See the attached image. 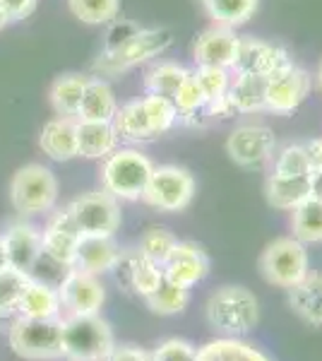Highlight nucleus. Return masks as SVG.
<instances>
[{
  "label": "nucleus",
  "mask_w": 322,
  "mask_h": 361,
  "mask_svg": "<svg viewBox=\"0 0 322 361\" xmlns=\"http://www.w3.org/2000/svg\"><path fill=\"white\" fill-rule=\"evenodd\" d=\"M207 323L216 333H224L226 337L248 335L260 320V304L255 294L241 284H226L219 287L209 296L207 306Z\"/></svg>",
  "instance_id": "f257e3e1"
},
{
  "label": "nucleus",
  "mask_w": 322,
  "mask_h": 361,
  "mask_svg": "<svg viewBox=\"0 0 322 361\" xmlns=\"http://www.w3.org/2000/svg\"><path fill=\"white\" fill-rule=\"evenodd\" d=\"M116 347L113 330L101 316H63V359L106 361Z\"/></svg>",
  "instance_id": "f03ea898"
},
{
  "label": "nucleus",
  "mask_w": 322,
  "mask_h": 361,
  "mask_svg": "<svg viewBox=\"0 0 322 361\" xmlns=\"http://www.w3.org/2000/svg\"><path fill=\"white\" fill-rule=\"evenodd\" d=\"M173 44V34L168 29H140L135 37L128 39L113 51H104L94 61L97 78H116L120 73L142 66L151 58L161 56Z\"/></svg>",
  "instance_id": "7ed1b4c3"
},
{
  "label": "nucleus",
  "mask_w": 322,
  "mask_h": 361,
  "mask_svg": "<svg viewBox=\"0 0 322 361\" xmlns=\"http://www.w3.org/2000/svg\"><path fill=\"white\" fill-rule=\"evenodd\" d=\"M154 164L140 149H113L101 166V185L118 200H140Z\"/></svg>",
  "instance_id": "20e7f679"
},
{
  "label": "nucleus",
  "mask_w": 322,
  "mask_h": 361,
  "mask_svg": "<svg viewBox=\"0 0 322 361\" xmlns=\"http://www.w3.org/2000/svg\"><path fill=\"white\" fill-rule=\"evenodd\" d=\"M8 342L17 357L29 361L63 359V316L61 318H20L8 330Z\"/></svg>",
  "instance_id": "39448f33"
},
{
  "label": "nucleus",
  "mask_w": 322,
  "mask_h": 361,
  "mask_svg": "<svg viewBox=\"0 0 322 361\" xmlns=\"http://www.w3.org/2000/svg\"><path fill=\"white\" fill-rule=\"evenodd\" d=\"M58 200V180L54 171L41 164H27L17 169L10 180V202L20 214L34 217L54 209Z\"/></svg>",
  "instance_id": "423d86ee"
},
{
  "label": "nucleus",
  "mask_w": 322,
  "mask_h": 361,
  "mask_svg": "<svg viewBox=\"0 0 322 361\" xmlns=\"http://www.w3.org/2000/svg\"><path fill=\"white\" fill-rule=\"evenodd\" d=\"M260 272L269 284L291 289L308 275V250L296 238H274L260 255Z\"/></svg>",
  "instance_id": "0eeeda50"
},
{
  "label": "nucleus",
  "mask_w": 322,
  "mask_h": 361,
  "mask_svg": "<svg viewBox=\"0 0 322 361\" xmlns=\"http://www.w3.org/2000/svg\"><path fill=\"white\" fill-rule=\"evenodd\" d=\"M195 197V178L188 169L163 164L154 166L149 176V183L142 193V200L149 207L161 209V212H180Z\"/></svg>",
  "instance_id": "6e6552de"
},
{
  "label": "nucleus",
  "mask_w": 322,
  "mask_h": 361,
  "mask_svg": "<svg viewBox=\"0 0 322 361\" xmlns=\"http://www.w3.org/2000/svg\"><path fill=\"white\" fill-rule=\"evenodd\" d=\"M82 236H113L120 226V205L118 197L109 190H92L75 197L68 205Z\"/></svg>",
  "instance_id": "1a4fd4ad"
},
{
  "label": "nucleus",
  "mask_w": 322,
  "mask_h": 361,
  "mask_svg": "<svg viewBox=\"0 0 322 361\" xmlns=\"http://www.w3.org/2000/svg\"><path fill=\"white\" fill-rule=\"evenodd\" d=\"M58 294L66 316H97L106 301L99 277L78 267H70L66 277L58 282Z\"/></svg>",
  "instance_id": "9d476101"
},
{
  "label": "nucleus",
  "mask_w": 322,
  "mask_h": 361,
  "mask_svg": "<svg viewBox=\"0 0 322 361\" xmlns=\"http://www.w3.org/2000/svg\"><path fill=\"white\" fill-rule=\"evenodd\" d=\"M313 80L303 68L289 66L272 78H267V92H265V109L277 116L294 114L298 106L308 99Z\"/></svg>",
  "instance_id": "9b49d317"
},
{
  "label": "nucleus",
  "mask_w": 322,
  "mask_h": 361,
  "mask_svg": "<svg viewBox=\"0 0 322 361\" xmlns=\"http://www.w3.org/2000/svg\"><path fill=\"white\" fill-rule=\"evenodd\" d=\"M274 133L267 126L245 123L238 126L226 140V152L231 161L243 169H257L267 164L274 154Z\"/></svg>",
  "instance_id": "f8f14e48"
},
{
  "label": "nucleus",
  "mask_w": 322,
  "mask_h": 361,
  "mask_svg": "<svg viewBox=\"0 0 322 361\" xmlns=\"http://www.w3.org/2000/svg\"><path fill=\"white\" fill-rule=\"evenodd\" d=\"M294 66L291 63L289 54L282 49V46H274L267 42H260V39L253 37H241L238 42V54L236 61H233V68L236 75H260V78H272L279 70Z\"/></svg>",
  "instance_id": "ddd939ff"
},
{
  "label": "nucleus",
  "mask_w": 322,
  "mask_h": 361,
  "mask_svg": "<svg viewBox=\"0 0 322 361\" xmlns=\"http://www.w3.org/2000/svg\"><path fill=\"white\" fill-rule=\"evenodd\" d=\"M238 37L233 29L228 27H209L204 29L200 37L195 39V46H192V61H195L197 68H224L231 70L233 61H236L238 54Z\"/></svg>",
  "instance_id": "4468645a"
},
{
  "label": "nucleus",
  "mask_w": 322,
  "mask_h": 361,
  "mask_svg": "<svg viewBox=\"0 0 322 361\" xmlns=\"http://www.w3.org/2000/svg\"><path fill=\"white\" fill-rule=\"evenodd\" d=\"M161 272L163 279L190 289L209 275V258L197 243L178 241L173 246L171 255L166 258V263L161 265Z\"/></svg>",
  "instance_id": "2eb2a0df"
},
{
  "label": "nucleus",
  "mask_w": 322,
  "mask_h": 361,
  "mask_svg": "<svg viewBox=\"0 0 322 361\" xmlns=\"http://www.w3.org/2000/svg\"><path fill=\"white\" fill-rule=\"evenodd\" d=\"M80 229L75 224L73 214L66 209L56 212L49 219L44 234H41V246H44V255L51 260H56L58 265L73 267L75 255H78V243H80Z\"/></svg>",
  "instance_id": "dca6fc26"
},
{
  "label": "nucleus",
  "mask_w": 322,
  "mask_h": 361,
  "mask_svg": "<svg viewBox=\"0 0 322 361\" xmlns=\"http://www.w3.org/2000/svg\"><path fill=\"white\" fill-rule=\"evenodd\" d=\"M5 243V253H8V263L10 267H17L22 272H29L32 275L34 265L44 253V246H41V231L34 229L32 224H13L8 229V234L3 236Z\"/></svg>",
  "instance_id": "f3484780"
},
{
  "label": "nucleus",
  "mask_w": 322,
  "mask_h": 361,
  "mask_svg": "<svg viewBox=\"0 0 322 361\" xmlns=\"http://www.w3.org/2000/svg\"><path fill=\"white\" fill-rule=\"evenodd\" d=\"M113 270L118 272L120 282H125L128 287L140 296H149L154 289H159V284L163 282L161 265L151 263L144 255H140L137 250H135V253H120Z\"/></svg>",
  "instance_id": "a211bd4d"
},
{
  "label": "nucleus",
  "mask_w": 322,
  "mask_h": 361,
  "mask_svg": "<svg viewBox=\"0 0 322 361\" xmlns=\"http://www.w3.org/2000/svg\"><path fill=\"white\" fill-rule=\"evenodd\" d=\"M118 258H120V250L116 246L113 236H82L78 243V255H75L73 267L99 277L104 272L113 270Z\"/></svg>",
  "instance_id": "6ab92c4d"
},
{
  "label": "nucleus",
  "mask_w": 322,
  "mask_h": 361,
  "mask_svg": "<svg viewBox=\"0 0 322 361\" xmlns=\"http://www.w3.org/2000/svg\"><path fill=\"white\" fill-rule=\"evenodd\" d=\"M17 316L20 318H61L63 316V304H61V294L58 287H51L49 282H41L34 279L27 284L25 294H22L20 304H17Z\"/></svg>",
  "instance_id": "aec40b11"
},
{
  "label": "nucleus",
  "mask_w": 322,
  "mask_h": 361,
  "mask_svg": "<svg viewBox=\"0 0 322 361\" xmlns=\"http://www.w3.org/2000/svg\"><path fill=\"white\" fill-rule=\"evenodd\" d=\"M39 147L56 161H68L78 157V121L58 116L49 121L39 135Z\"/></svg>",
  "instance_id": "412c9836"
},
{
  "label": "nucleus",
  "mask_w": 322,
  "mask_h": 361,
  "mask_svg": "<svg viewBox=\"0 0 322 361\" xmlns=\"http://www.w3.org/2000/svg\"><path fill=\"white\" fill-rule=\"evenodd\" d=\"M289 306L308 325L322 328V272H308L289 289Z\"/></svg>",
  "instance_id": "4be33fe9"
},
{
  "label": "nucleus",
  "mask_w": 322,
  "mask_h": 361,
  "mask_svg": "<svg viewBox=\"0 0 322 361\" xmlns=\"http://www.w3.org/2000/svg\"><path fill=\"white\" fill-rule=\"evenodd\" d=\"M111 126H113L116 135L120 140H130V142H147V140L156 137L154 130H151L144 99H135V102H128L120 109H116Z\"/></svg>",
  "instance_id": "5701e85b"
},
{
  "label": "nucleus",
  "mask_w": 322,
  "mask_h": 361,
  "mask_svg": "<svg viewBox=\"0 0 322 361\" xmlns=\"http://www.w3.org/2000/svg\"><path fill=\"white\" fill-rule=\"evenodd\" d=\"M116 109H118V104H116V94L109 87V82H104L101 78H92L85 90V94H82V102L78 109V121L111 123Z\"/></svg>",
  "instance_id": "b1692460"
},
{
  "label": "nucleus",
  "mask_w": 322,
  "mask_h": 361,
  "mask_svg": "<svg viewBox=\"0 0 322 361\" xmlns=\"http://www.w3.org/2000/svg\"><path fill=\"white\" fill-rule=\"evenodd\" d=\"M118 135L111 123H92V121H78V157L87 159H106L118 149Z\"/></svg>",
  "instance_id": "393cba45"
},
{
  "label": "nucleus",
  "mask_w": 322,
  "mask_h": 361,
  "mask_svg": "<svg viewBox=\"0 0 322 361\" xmlns=\"http://www.w3.org/2000/svg\"><path fill=\"white\" fill-rule=\"evenodd\" d=\"M267 202L274 209H296L310 197V173L308 176H279L272 173L265 185Z\"/></svg>",
  "instance_id": "a878e982"
},
{
  "label": "nucleus",
  "mask_w": 322,
  "mask_h": 361,
  "mask_svg": "<svg viewBox=\"0 0 322 361\" xmlns=\"http://www.w3.org/2000/svg\"><path fill=\"white\" fill-rule=\"evenodd\" d=\"M92 78L82 73H68L61 75L54 85H51L49 99L51 106L58 116H66V118H78V109L82 102V94H85L87 85H89Z\"/></svg>",
  "instance_id": "bb28decb"
},
{
  "label": "nucleus",
  "mask_w": 322,
  "mask_h": 361,
  "mask_svg": "<svg viewBox=\"0 0 322 361\" xmlns=\"http://www.w3.org/2000/svg\"><path fill=\"white\" fill-rule=\"evenodd\" d=\"M195 361H272L265 352L238 337H219L195 352Z\"/></svg>",
  "instance_id": "cd10ccee"
},
{
  "label": "nucleus",
  "mask_w": 322,
  "mask_h": 361,
  "mask_svg": "<svg viewBox=\"0 0 322 361\" xmlns=\"http://www.w3.org/2000/svg\"><path fill=\"white\" fill-rule=\"evenodd\" d=\"M265 92L267 78L260 75H236L228 87V99H231L236 114H255L265 109Z\"/></svg>",
  "instance_id": "c85d7f7f"
},
{
  "label": "nucleus",
  "mask_w": 322,
  "mask_h": 361,
  "mask_svg": "<svg viewBox=\"0 0 322 361\" xmlns=\"http://www.w3.org/2000/svg\"><path fill=\"white\" fill-rule=\"evenodd\" d=\"M202 8L214 25L236 29L255 15L257 0H202Z\"/></svg>",
  "instance_id": "c756f323"
},
{
  "label": "nucleus",
  "mask_w": 322,
  "mask_h": 361,
  "mask_svg": "<svg viewBox=\"0 0 322 361\" xmlns=\"http://www.w3.org/2000/svg\"><path fill=\"white\" fill-rule=\"evenodd\" d=\"M291 229L301 243H322V200L308 197L296 209H291Z\"/></svg>",
  "instance_id": "7c9ffc66"
},
{
  "label": "nucleus",
  "mask_w": 322,
  "mask_h": 361,
  "mask_svg": "<svg viewBox=\"0 0 322 361\" xmlns=\"http://www.w3.org/2000/svg\"><path fill=\"white\" fill-rule=\"evenodd\" d=\"M188 73L190 70L178 66V63H156V66H151L144 73V90H147V94H159L171 99Z\"/></svg>",
  "instance_id": "2f4dec72"
},
{
  "label": "nucleus",
  "mask_w": 322,
  "mask_h": 361,
  "mask_svg": "<svg viewBox=\"0 0 322 361\" xmlns=\"http://www.w3.org/2000/svg\"><path fill=\"white\" fill-rule=\"evenodd\" d=\"M144 301H147L149 311L156 313V316H175V313L185 311V306H188L190 289L178 287V284L163 279L159 289H154L149 296H144Z\"/></svg>",
  "instance_id": "473e14b6"
},
{
  "label": "nucleus",
  "mask_w": 322,
  "mask_h": 361,
  "mask_svg": "<svg viewBox=\"0 0 322 361\" xmlns=\"http://www.w3.org/2000/svg\"><path fill=\"white\" fill-rule=\"evenodd\" d=\"M29 282H32L29 272H22L10 265L0 270V318H8L10 313L17 311V304H20Z\"/></svg>",
  "instance_id": "72a5a7b5"
},
{
  "label": "nucleus",
  "mask_w": 322,
  "mask_h": 361,
  "mask_svg": "<svg viewBox=\"0 0 322 361\" xmlns=\"http://www.w3.org/2000/svg\"><path fill=\"white\" fill-rule=\"evenodd\" d=\"M70 13L85 25H109L118 17L120 0H68Z\"/></svg>",
  "instance_id": "f704fd0d"
},
{
  "label": "nucleus",
  "mask_w": 322,
  "mask_h": 361,
  "mask_svg": "<svg viewBox=\"0 0 322 361\" xmlns=\"http://www.w3.org/2000/svg\"><path fill=\"white\" fill-rule=\"evenodd\" d=\"M175 243H178V238H175L168 229H163V226H149V229L142 234V238H140L137 253L144 255V258L151 260V263L163 265L168 255H171Z\"/></svg>",
  "instance_id": "c9c22d12"
},
{
  "label": "nucleus",
  "mask_w": 322,
  "mask_h": 361,
  "mask_svg": "<svg viewBox=\"0 0 322 361\" xmlns=\"http://www.w3.org/2000/svg\"><path fill=\"white\" fill-rule=\"evenodd\" d=\"M171 99H173L175 109H178V118L180 116H192L207 106V97H204V90H202L200 80H197L195 70H190V73L185 75V80L178 85V90H175V94Z\"/></svg>",
  "instance_id": "e433bc0d"
},
{
  "label": "nucleus",
  "mask_w": 322,
  "mask_h": 361,
  "mask_svg": "<svg viewBox=\"0 0 322 361\" xmlns=\"http://www.w3.org/2000/svg\"><path fill=\"white\" fill-rule=\"evenodd\" d=\"M144 106H147L149 121H151V130L159 137L163 133H168L178 121V109H175L173 99L159 97V94H147L144 97Z\"/></svg>",
  "instance_id": "4c0bfd02"
},
{
  "label": "nucleus",
  "mask_w": 322,
  "mask_h": 361,
  "mask_svg": "<svg viewBox=\"0 0 322 361\" xmlns=\"http://www.w3.org/2000/svg\"><path fill=\"white\" fill-rule=\"evenodd\" d=\"M274 173H279V176H308L310 164L303 145H286L274 161Z\"/></svg>",
  "instance_id": "58836bf2"
},
{
  "label": "nucleus",
  "mask_w": 322,
  "mask_h": 361,
  "mask_svg": "<svg viewBox=\"0 0 322 361\" xmlns=\"http://www.w3.org/2000/svg\"><path fill=\"white\" fill-rule=\"evenodd\" d=\"M195 75L204 90L207 104L221 99L228 92V87H231V75H228V70L224 68H197Z\"/></svg>",
  "instance_id": "ea45409f"
},
{
  "label": "nucleus",
  "mask_w": 322,
  "mask_h": 361,
  "mask_svg": "<svg viewBox=\"0 0 322 361\" xmlns=\"http://www.w3.org/2000/svg\"><path fill=\"white\" fill-rule=\"evenodd\" d=\"M195 352L197 349L188 340L171 337L151 352V361H195Z\"/></svg>",
  "instance_id": "a19ab883"
},
{
  "label": "nucleus",
  "mask_w": 322,
  "mask_h": 361,
  "mask_svg": "<svg viewBox=\"0 0 322 361\" xmlns=\"http://www.w3.org/2000/svg\"><path fill=\"white\" fill-rule=\"evenodd\" d=\"M137 32H140V27L135 25V22H128V20L116 22V20H113V25H111L109 34H106V46H104V51H113V49H118L120 44H125L128 39L135 37V34H137Z\"/></svg>",
  "instance_id": "79ce46f5"
},
{
  "label": "nucleus",
  "mask_w": 322,
  "mask_h": 361,
  "mask_svg": "<svg viewBox=\"0 0 322 361\" xmlns=\"http://www.w3.org/2000/svg\"><path fill=\"white\" fill-rule=\"evenodd\" d=\"M37 3L39 0H0V8L3 13L8 15V20H25L37 10Z\"/></svg>",
  "instance_id": "37998d69"
},
{
  "label": "nucleus",
  "mask_w": 322,
  "mask_h": 361,
  "mask_svg": "<svg viewBox=\"0 0 322 361\" xmlns=\"http://www.w3.org/2000/svg\"><path fill=\"white\" fill-rule=\"evenodd\" d=\"M106 361H151V354L147 352V349H142V347L120 345V347L111 349Z\"/></svg>",
  "instance_id": "c03bdc74"
},
{
  "label": "nucleus",
  "mask_w": 322,
  "mask_h": 361,
  "mask_svg": "<svg viewBox=\"0 0 322 361\" xmlns=\"http://www.w3.org/2000/svg\"><path fill=\"white\" fill-rule=\"evenodd\" d=\"M308 154V164H310V173L313 171H322V137H315V140H308L303 145Z\"/></svg>",
  "instance_id": "a18cd8bd"
},
{
  "label": "nucleus",
  "mask_w": 322,
  "mask_h": 361,
  "mask_svg": "<svg viewBox=\"0 0 322 361\" xmlns=\"http://www.w3.org/2000/svg\"><path fill=\"white\" fill-rule=\"evenodd\" d=\"M310 197H318V200H322V171L310 173Z\"/></svg>",
  "instance_id": "49530a36"
},
{
  "label": "nucleus",
  "mask_w": 322,
  "mask_h": 361,
  "mask_svg": "<svg viewBox=\"0 0 322 361\" xmlns=\"http://www.w3.org/2000/svg\"><path fill=\"white\" fill-rule=\"evenodd\" d=\"M10 263H8V253H5V243H3V236H0V270H5Z\"/></svg>",
  "instance_id": "de8ad7c7"
},
{
  "label": "nucleus",
  "mask_w": 322,
  "mask_h": 361,
  "mask_svg": "<svg viewBox=\"0 0 322 361\" xmlns=\"http://www.w3.org/2000/svg\"><path fill=\"white\" fill-rule=\"evenodd\" d=\"M8 22H10V20H8V15H5V13H3V8H0V29H5V25H8Z\"/></svg>",
  "instance_id": "09e8293b"
},
{
  "label": "nucleus",
  "mask_w": 322,
  "mask_h": 361,
  "mask_svg": "<svg viewBox=\"0 0 322 361\" xmlns=\"http://www.w3.org/2000/svg\"><path fill=\"white\" fill-rule=\"evenodd\" d=\"M318 82H320V87H322V66H320V70H318Z\"/></svg>",
  "instance_id": "8fccbe9b"
},
{
  "label": "nucleus",
  "mask_w": 322,
  "mask_h": 361,
  "mask_svg": "<svg viewBox=\"0 0 322 361\" xmlns=\"http://www.w3.org/2000/svg\"><path fill=\"white\" fill-rule=\"evenodd\" d=\"M0 320H3V318H0Z\"/></svg>",
  "instance_id": "3c124183"
}]
</instances>
